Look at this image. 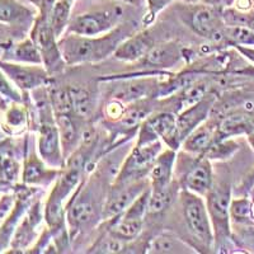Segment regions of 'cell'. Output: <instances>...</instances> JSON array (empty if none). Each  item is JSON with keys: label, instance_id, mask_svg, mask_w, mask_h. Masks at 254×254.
<instances>
[{"label": "cell", "instance_id": "1", "mask_svg": "<svg viewBox=\"0 0 254 254\" xmlns=\"http://www.w3.org/2000/svg\"><path fill=\"white\" fill-rule=\"evenodd\" d=\"M135 24L122 22L108 33L94 37L65 33L59 38V47L66 65L99 63L113 55L128 36L135 33Z\"/></svg>", "mask_w": 254, "mask_h": 254}, {"label": "cell", "instance_id": "2", "mask_svg": "<svg viewBox=\"0 0 254 254\" xmlns=\"http://www.w3.org/2000/svg\"><path fill=\"white\" fill-rule=\"evenodd\" d=\"M183 220L190 237L197 242V246L210 252L215 248V237L206 202L203 197L192 193L187 190L179 192Z\"/></svg>", "mask_w": 254, "mask_h": 254}, {"label": "cell", "instance_id": "3", "mask_svg": "<svg viewBox=\"0 0 254 254\" xmlns=\"http://www.w3.org/2000/svg\"><path fill=\"white\" fill-rule=\"evenodd\" d=\"M174 177L181 190L205 197L214 185L211 162L203 155H193L183 150L177 155Z\"/></svg>", "mask_w": 254, "mask_h": 254}, {"label": "cell", "instance_id": "4", "mask_svg": "<svg viewBox=\"0 0 254 254\" xmlns=\"http://www.w3.org/2000/svg\"><path fill=\"white\" fill-rule=\"evenodd\" d=\"M124 20V8L119 4L72 15L65 33L94 37L108 33ZM64 33V35H65Z\"/></svg>", "mask_w": 254, "mask_h": 254}, {"label": "cell", "instance_id": "5", "mask_svg": "<svg viewBox=\"0 0 254 254\" xmlns=\"http://www.w3.org/2000/svg\"><path fill=\"white\" fill-rule=\"evenodd\" d=\"M187 5L188 8L186 9V12L181 14L186 15L185 22L193 31V33L212 44L226 42V24L222 19L220 6H210L202 3Z\"/></svg>", "mask_w": 254, "mask_h": 254}, {"label": "cell", "instance_id": "6", "mask_svg": "<svg viewBox=\"0 0 254 254\" xmlns=\"http://www.w3.org/2000/svg\"><path fill=\"white\" fill-rule=\"evenodd\" d=\"M164 71L149 72L147 75H116V78H103V81H111V99L119 101L124 104H131L142 99L154 98L160 85L156 75Z\"/></svg>", "mask_w": 254, "mask_h": 254}, {"label": "cell", "instance_id": "7", "mask_svg": "<svg viewBox=\"0 0 254 254\" xmlns=\"http://www.w3.org/2000/svg\"><path fill=\"white\" fill-rule=\"evenodd\" d=\"M205 197L206 207L214 230L215 248H216L221 246L230 235V185L226 182H214Z\"/></svg>", "mask_w": 254, "mask_h": 254}, {"label": "cell", "instance_id": "8", "mask_svg": "<svg viewBox=\"0 0 254 254\" xmlns=\"http://www.w3.org/2000/svg\"><path fill=\"white\" fill-rule=\"evenodd\" d=\"M51 12V10H50ZM50 12H38L35 23L32 26L31 38L37 46L42 58V65L49 74H55L65 67L66 63L61 55L59 40L50 24Z\"/></svg>", "mask_w": 254, "mask_h": 254}, {"label": "cell", "instance_id": "9", "mask_svg": "<svg viewBox=\"0 0 254 254\" xmlns=\"http://www.w3.org/2000/svg\"><path fill=\"white\" fill-rule=\"evenodd\" d=\"M90 178H85L75 190L72 197L67 202L66 224L71 233H80L84 229L92 225L97 217L98 199L95 198V192L90 185Z\"/></svg>", "mask_w": 254, "mask_h": 254}, {"label": "cell", "instance_id": "10", "mask_svg": "<svg viewBox=\"0 0 254 254\" xmlns=\"http://www.w3.org/2000/svg\"><path fill=\"white\" fill-rule=\"evenodd\" d=\"M162 150L163 145L160 140H156L153 144L142 145V146L135 145L131 153L125 159L119 173L116 174L113 183L124 185V183L147 178L156 156Z\"/></svg>", "mask_w": 254, "mask_h": 254}, {"label": "cell", "instance_id": "11", "mask_svg": "<svg viewBox=\"0 0 254 254\" xmlns=\"http://www.w3.org/2000/svg\"><path fill=\"white\" fill-rule=\"evenodd\" d=\"M150 187L149 177L135 182L124 183V185H115L108 190V194L104 199L103 211H102V220H110L119 216L126 210L131 203L135 201L146 188Z\"/></svg>", "mask_w": 254, "mask_h": 254}, {"label": "cell", "instance_id": "12", "mask_svg": "<svg viewBox=\"0 0 254 254\" xmlns=\"http://www.w3.org/2000/svg\"><path fill=\"white\" fill-rule=\"evenodd\" d=\"M0 69L6 75V78L23 92L35 90L37 88L46 87L50 83V74L44 65H22V64L0 61Z\"/></svg>", "mask_w": 254, "mask_h": 254}, {"label": "cell", "instance_id": "13", "mask_svg": "<svg viewBox=\"0 0 254 254\" xmlns=\"http://www.w3.org/2000/svg\"><path fill=\"white\" fill-rule=\"evenodd\" d=\"M216 103V97L208 93L202 101L186 108L177 115V140L182 145L183 140L190 135L194 128L207 121L211 112Z\"/></svg>", "mask_w": 254, "mask_h": 254}, {"label": "cell", "instance_id": "14", "mask_svg": "<svg viewBox=\"0 0 254 254\" xmlns=\"http://www.w3.org/2000/svg\"><path fill=\"white\" fill-rule=\"evenodd\" d=\"M183 58H185V50L182 49V46L176 41H167L154 45L146 56L139 63L145 69L163 71L178 65Z\"/></svg>", "mask_w": 254, "mask_h": 254}, {"label": "cell", "instance_id": "15", "mask_svg": "<svg viewBox=\"0 0 254 254\" xmlns=\"http://www.w3.org/2000/svg\"><path fill=\"white\" fill-rule=\"evenodd\" d=\"M155 45L149 31L136 32L128 36L126 40L117 47L113 56L115 59L125 63H139L146 56V54Z\"/></svg>", "mask_w": 254, "mask_h": 254}, {"label": "cell", "instance_id": "16", "mask_svg": "<svg viewBox=\"0 0 254 254\" xmlns=\"http://www.w3.org/2000/svg\"><path fill=\"white\" fill-rule=\"evenodd\" d=\"M177 150L168 147L162 150L156 156L155 162L149 173L151 190H160L171 186L174 181Z\"/></svg>", "mask_w": 254, "mask_h": 254}, {"label": "cell", "instance_id": "17", "mask_svg": "<svg viewBox=\"0 0 254 254\" xmlns=\"http://www.w3.org/2000/svg\"><path fill=\"white\" fill-rule=\"evenodd\" d=\"M144 124L150 128L151 132L163 140L168 147L178 150L181 144L177 140V115L173 112H156L151 113L144 121Z\"/></svg>", "mask_w": 254, "mask_h": 254}, {"label": "cell", "instance_id": "18", "mask_svg": "<svg viewBox=\"0 0 254 254\" xmlns=\"http://www.w3.org/2000/svg\"><path fill=\"white\" fill-rule=\"evenodd\" d=\"M60 172L61 169H55V168L49 167L41 159V156L38 158L37 154L33 151L26 159L22 179H23V183H26V185L46 186L56 181Z\"/></svg>", "mask_w": 254, "mask_h": 254}, {"label": "cell", "instance_id": "19", "mask_svg": "<svg viewBox=\"0 0 254 254\" xmlns=\"http://www.w3.org/2000/svg\"><path fill=\"white\" fill-rule=\"evenodd\" d=\"M42 219H45L42 210H41V201H36L32 206H29L27 215L24 216L23 221L20 222L14 237L12 240V247L14 249H24L29 246L36 238V229L40 225Z\"/></svg>", "mask_w": 254, "mask_h": 254}, {"label": "cell", "instance_id": "20", "mask_svg": "<svg viewBox=\"0 0 254 254\" xmlns=\"http://www.w3.org/2000/svg\"><path fill=\"white\" fill-rule=\"evenodd\" d=\"M217 140V124L211 121H205L194 128L190 135L183 140V150L193 155H203L211 145Z\"/></svg>", "mask_w": 254, "mask_h": 254}, {"label": "cell", "instance_id": "21", "mask_svg": "<svg viewBox=\"0 0 254 254\" xmlns=\"http://www.w3.org/2000/svg\"><path fill=\"white\" fill-rule=\"evenodd\" d=\"M35 9L19 0H0V23L9 26H29L35 23Z\"/></svg>", "mask_w": 254, "mask_h": 254}, {"label": "cell", "instance_id": "22", "mask_svg": "<svg viewBox=\"0 0 254 254\" xmlns=\"http://www.w3.org/2000/svg\"><path fill=\"white\" fill-rule=\"evenodd\" d=\"M145 252L149 254H192L197 251L173 233L164 231L150 239Z\"/></svg>", "mask_w": 254, "mask_h": 254}, {"label": "cell", "instance_id": "23", "mask_svg": "<svg viewBox=\"0 0 254 254\" xmlns=\"http://www.w3.org/2000/svg\"><path fill=\"white\" fill-rule=\"evenodd\" d=\"M56 125L60 133L61 146L65 162L66 159L76 150L81 140V132L76 125V117L74 115H55Z\"/></svg>", "mask_w": 254, "mask_h": 254}, {"label": "cell", "instance_id": "24", "mask_svg": "<svg viewBox=\"0 0 254 254\" xmlns=\"http://www.w3.org/2000/svg\"><path fill=\"white\" fill-rule=\"evenodd\" d=\"M32 190H28L26 193H20L19 197L15 199V205L13 206V211L8 215L3 222V226L0 228V252L6 248L12 235L14 234L18 228L19 219L26 214L29 208V201L32 197Z\"/></svg>", "mask_w": 254, "mask_h": 254}, {"label": "cell", "instance_id": "25", "mask_svg": "<svg viewBox=\"0 0 254 254\" xmlns=\"http://www.w3.org/2000/svg\"><path fill=\"white\" fill-rule=\"evenodd\" d=\"M253 131L254 122L248 113H230L217 124V140L228 139V137L243 135V133L249 135Z\"/></svg>", "mask_w": 254, "mask_h": 254}, {"label": "cell", "instance_id": "26", "mask_svg": "<svg viewBox=\"0 0 254 254\" xmlns=\"http://www.w3.org/2000/svg\"><path fill=\"white\" fill-rule=\"evenodd\" d=\"M108 221L107 233L112 237L121 239L124 242H132L136 238H139L144 229V219H135L125 215H119L113 219L106 220Z\"/></svg>", "mask_w": 254, "mask_h": 254}, {"label": "cell", "instance_id": "27", "mask_svg": "<svg viewBox=\"0 0 254 254\" xmlns=\"http://www.w3.org/2000/svg\"><path fill=\"white\" fill-rule=\"evenodd\" d=\"M72 102V115L76 119H90L95 110V97L88 88L81 85H69Z\"/></svg>", "mask_w": 254, "mask_h": 254}, {"label": "cell", "instance_id": "28", "mask_svg": "<svg viewBox=\"0 0 254 254\" xmlns=\"http://www.w3.org/2000/svg\"><path fill=\"white\" fill-rule=\"evenodd\" d=\"M181 192V186L176 179L171 186L160 190H151L147 203V215H160L168 210L174 203Z\"/></svg>", "mask_w": 254, "mask_h": 254}, {"label": "cell", "instance_id": "29", "mask_svg": "<svg viewBox=\"0 0 254 254\" xmlns=\"http://www.w3.org/2000/svg\"><path fill=\"white\" fill-rule=\"evenodd\" d=\"M5 49L4 56L5 59L18 61V63L36 64L42 65V58L32 38L22 41L19 44H10L9 46H3Z\"/></svg>", "mask_w": 254, "mask_h": 254}, {"label": "cell", "instance_id": "30", "mask_svg": "<svg viewBox=\"0 0 254 254\" xmlns=\"http://www.w3.org/2000/svg\"><path fill=\"white\" fill-rule=\"evenodd\" d=\"M19 176V164L14 158V147L10 140L0 142V179L15 182Z\"/></svg>", "mask_w": 254, "mask_h": 254}, {"label": "cell", "instance_id": "31", "mask_svg": "<svg viewBox=\"0 0 254 254\" xmlns=\"http://www.w3.org/2000/svg\"><path fill=\"white\" fill-rule=\"evenodd\" d=\"M208 93H210V87H208V84L206 81L196 80L192 84H190L185 89L177 93V95H178V99H177V106H178V108L176 111V115H178L179 112H182L186 108L198 103L199 101H202Z\"/></svg>", "mask_w": 254, "mask_h": 254}, {"label": "cell", "instance_id": "32", "mask_svg": "<svg viewBox=\"0 0 254 254\" xmlns=\"http://www.w3.org/2000/svg\"><path fill=\"white\" fill-rule=\"evenodd\" d=\"M71 10L72 4L64 1V0H56L54 6H52L49 15V20L52 31L58 37V40L63 37L64 33L66 32L70 18H71Z\"/></svg>", "mask_w": 254, "mask_h": 254}, {"label": "cell", "instance_id": "33", "mask_svg": "<svg viewBox=\"0 0 254 254\" xmlns=\"http://www.w3.org/2000/svg\"><path fill=\"white\" fill-rule=\"evenodd\" d=\"M47 93L55 115H72V102L69 87L50 85L47 84Z\"/></svg>", "mask_w": 254, "mask_h": 254}, {"label": "cell", "instance_id": "34", "mask_svg": "<svg viewBox=\"0 0 254 254\" xmlns=\"http://www.w3.org/2000/svg\"><path fill=\"white\" fill-rule=\"evenodd\" d=\"M128 249V242H124L121 239L112 237L111 234L106 233L102 239H98L94 246L88 251V253H106V254H117L126 253Z\"/></svg>", "mask_w": 254, "mask_h": 254}, {"label": "cell", "instance_id": "35", "mask_svg": "<svg viewBox=\"0 0 254 254\" xmlns=\"http://www.w3.org/2000/svg\"><path fill=\"white\" fill-rule=\"evenodd\" d=\"M226 44L234 46L254 47V32L244 26H226L225 28Z\"/></svg>", "mask_w": 254, "mask_h": 254}, {"label": "cell", "instance_id": "36", "mask_svg": "<svg viewBox=\"0 0 254 254\" xmlns=\"http://www.w3.org/2000/svg\"><path fill=\"white\" fill-rule=\"evenodd\" d=\"M237 150V142L233 141V140H230L228 137V139L216 140V141L205 151L203 156L207 158L210 162L211 160H225V159L230 158Z\"/></svg>", "mask_w": 254, "mask_h": 254}, {"label": "cell", "instance_id": "37", "mask_svg": "<svg viewBox=\"0 0 254 254\" xmlns=\"http://www.w3.org/2000/svg\"><path fill=\"white\" fill-rule=\"evenodd\" d=\"M252 214V205L248 199H234L230 202V217L237 222L246 221Z\"/></svg>", "mask_w": 254, "mask_h": 254}, {"label": "cell", "instance_id": "38", "mask_svg": "<svg viewBox=\"0 0 254 254\" xmlns=\"http://www.w3.org/2000/svg\"><path fill=\"white\" fill-rule=\"evenodd\" d=\"M17 103H20V102H14V106L9 108L5 116L8 126H10L14 130L15 128H23L27 121L26 110L22 106H18Z\"/></svg>", "mask_w": 254, "mask_h": 254}, {"label": "cell", "instance_id": "39", "mask_svg": "<svg viewBox=\"0 0 254 254\" xmlns=\"http://www.w3.org/2000/svg\"><path fill=\"white\" fill-rule=\"evenodd\" d=\"M176 0H145V3L147 5V13L144 17V24L153 23V20L155 19L156 15L162 12L165 6L172 4Z\"/></svg>", "mask_w": 254, "mask_h": 254}, {"label": "cell", "instance_id": "40", "mask_svg": "<svg viewBox=\"0 0 254 254\" xmlns=\"http://www.w3.org/2000/svg\"><path fill=\"white\" fill-rule=\"evenodd\" d=\"M0 94L3 95L4 98L10 99L12 102L23 101L22 94L10 84V81L8 80V78H6V75L1 69H0Z\"/></svg>", "mask_w": 254, "mask_h": 254}, {"label": "cell", "instance_id": "41", "mask_svg": "<svg viewBox=\"0 0 254 254\" xmlns=\"http://www.w3.org/2000/svg\"><path fill=\"white\" fill-rule=\"evenodd\" d=\"M125 110H126V104L111 99V102H108V104L106 106V116L112 121H119L124 115Z\"/></svg>", "mask_w": 254, "mask_h": 254}, {"label": "cell", "instance_id": "42", "mask_svg": "<svg viewBox=\"0 0 254 254\" xmlns=\"http://www.w3.org/2000/svg\"><path fill=\"white\" fill-rule=\"evenodd\" d=\"M15 199L17 198L14 196H4L1 198L0 201V222L4 221L10 214V210L15 205Z\"/></svg>", "mask_w": 254, "mask_h": 254}, {"label": "cell", "instance_id": "43", "mask_svg": "<svg viewBox=\"0 0 254 254\" xmlns=\"http://www.w3.org/2000/svg\"><path fill=\"white\" fill-rule=\"evenodd\" d=\"M224 0H201L199 3L205 4V5H210V6H220V4L222 3Z\"/></svg>", "mask_w": 254, "mask_h": 254}, {"label": "cell", "instance_id": "44", "mask_svg": "<svg viewBox=\"0 0 254 254\" xmlns=\"http://www.w3.org/2000/svg\"><path fill=\"white\" fill-rule=\"evenodd\" d=\"M126 3L128 4H132V5H137V6H141L144 4L145 0H124Z\"/></svg>", "mask_w": 254, "mask_h": 254}, {"label": "cell", "instance_id": "45", "mask_svg": "<svg viewBox=\"0 0 254 254\" xmlns=\"http://www.w3.org/2000/svg\"><path fill=\"white\" fill-rule=\"evenodd\" d=\"M248 141H249V144H251L252 149H253V151H254V131L248 135Z\"/></svg>", "mask_w": 254, "mask_h": 254}, {"label": "cell", "instance_id": "46", "mask_svg": "<svg viewBox=\"0 0 254 254\" xmlns=\"http://www.w3.org/2000/svg\"><path fill=\"white\" fill-rule=\"evenodd\" d=\"M183 3H187V4H197L199 3L201 0H182Z\"/></svg>", "mask_w": 254, "mask_h": 254}, {"label": "cell", "instance_id": "47", "mask_svg": "<svg viewBox=\"0 0 254 254\" xmlns=\"http://www.w3.org/2000/svg\"><path fill=\"white\" fill-rule=\"evenodd\" d=\"M224 1H225V4H226V5H231V4L234 3L235 0H224Z\"/></svg>", "mask_w": 254, "mask_h": 254}, {"label": "cell", "instance_id": "48", "mask_svg": "<svg viewBox=\"0 0 254 254\" xmlns=\"http://www.w3.org/2000/svg\"><path fill=\"white\" fill-rule=\"evenodd\" d=\"M64 1H67V3H70V4H74L76 0H64Z\"/></svg>", "mask_w": 254, "mask_h": 254}, {"label": "cell", "instance_id": "49", "mask_svg": "<svg viewBox=\"0 0 254 254\" xmlns=\"http://www.w3.org/2000/svg\"><path fill=\"white\" fill-rule=\"evenodd\" d=\"M4 98V97H3V95H1V94H0V101H1V99H3Z\"/></svg>", "mask_w": 254, "mask_h": 254}]
</instances>
